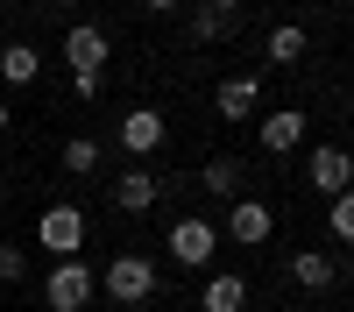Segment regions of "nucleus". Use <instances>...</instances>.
I'll return each mask as SVG.
<instances>
[{
	"label": "nucleus",
	"mask_w": 354,
	"mask_h": 312,
	"mask_svg": "<svg viewBox=\"0 0 354 312\" xmlns=\"http://www.w3.org/2000/svg\"><path fill=\"white\" fill-rule=\"evenodd\" d=\"M93 298H100V277L85 270L78 255H64V263L50 270V284H43V305H50V312H85Z\"/></svg>",
	"instance_id": "1"
},
{
	"label": "nucleus",
	"mask_w": 354,
	"mask_h": 312,
	"mask_svg": "<svg viewBox=\"0 0 354 312\" xmlns=\"http://www.w3.org/2000/svg\"><path fill=\"white\" fill-rule=\"evenodd\" d=\"M100 284H106V298H113V305H142V298L156 291V263H149V255H113Z\"/></svg>",
	"instance_id": "2"
},
{
	"label": "nucleus",
	"mask_w": 354,
	"mask_h": 312,
	"mask_svg": "<svg viewBox=\"0 0 354 312\" xmlns=\"http://www.w3.org/2000/svg\"><path fill=\"white\" fill-rule=\"evenodd\" d=\"M106 50H113V43H106L100 21H71V28H64V64H71V71H93V78H100V71H106Z\"/></svg>",
	"instance_id": "3"
},
{
	"label": "nucleus",
	"mask_w": 354,
	"mask_h": 312,
	"mask_svg": "<svg viewBox=\"0 0 354 312\" xmlns=\"http://www.w3.org/2000/svg\"><path fill=\"white\" fill-rule=\"evenodd\" d=\"M305 178H312V192L340 199V192L354 185V156H347V149H333V142H319V149L305 156Z\"/></svg>",
	"instance_id": "4"
},
{
	"label": "nucleus",
	"mask_w": 354,
	"mask_h": 312,
	"mask_svg": "<svg viewBox=\"0 0 354 312\" xmlns=\"http://www.w3.org/2000/svg\"><path fill=\"white\" fill-rule=\"evenodd\" d=\"M213 248H220L213 220H177V227H170V255H177L185 270H205V263H213Z\"/></svg>",
	"instance_id": "5"
},
{
	"label": "nucleus",
	"mask_w": 354,
	"mask_h": 312,
	"mask_svg": "<svg viewBox=\"0 0 354 312\" xmlns=\"http://www.w3.org/2000/svg\"><path fill=\"white\" fill-rule=\"evenodd\" d=\"M43 248L50 255H78L85 248V213L78 206H50L43 213Z\"/></svg>",
	"instance_id": "6"
},
{
	"label": "nucleus",
	"mask_w": 354,
	"mask_h": 312,
	"mask_svg": "<svg viewBox=\"0 0 354 312\" xmlns=\"http://www.w3.org/2000/svg\"><path fill=\"white\" fill-rule=\"evenodd\" d=\"M270 227H277V213L262 206V199H234V213H227V235L241 241V248H262V241H270Z\"/></svg>",
	"instance_id": "7"
},
{
	"label": "nucleus",
	"mask_w": 354,
	"mask_h": 312,
	"mask_svg": "<svg viewBox=\"0 0 354 312\" xmlns=\"http://www.w3.org/2000/svg\"><path fill=\"white\" fill-rule=\"evenodd\" d=\"M121 149H128V156H156V149H163V113H156V107H135L128 121H121Z\"/></svg>",
	"instance_id": "8"
},
{
	"label": "nucleus",
	"mask_w": 354,
	"mask_h": 312,
	"mask_svg": "<svg viewBox=\"0 0 354 312\" xmlns=\"http://www.w3.org/2000/svg\"><path fill=\"white\" fill-rule=\"evenodd\" d=\"M298 142H305V113L298 107H277L270 121H262V149H270V156H290Z\"/></svg>",
	"instance_id": "9"
},
{
	"label": "nucleus",
	"mask_w": 354,
	"mask_h": 312,
	"mask_svg": "<svg viewBox=\"0 0 354 312\" xmlns=\"http://www.w3.org/2000/svg\"><path fill=\"white\" fill-rule=\"evenodd\" d=\"M156 199H163V185L149 178V170H121V185H113V206L121 213H149Z\"/></svg>",
	"instance_id": "10"
},
{
	"label": "nucleus",
	"mask_w": 354,
	"mask_h": 312,
	"mask_svg": "<svg viewBox=\"0 0 354 312\" xmlns=\"http://www.w3.org/2000/svg\"><path fill=\"white\" fill-rule=\"evenodd\" d=\"M198 305H205V312H241V305H248V284L234 277V270H213V277H205V291H198Z\"/></svg>",
	"instance_id": "11"
},
{
	"label": "nucleus",
	"mask_w": 354,
	"mask_h": 312,
	"mask_svg": "<svg viewBox=\"0 0 354 312\" xmlns=\"http://www.w3.org/2000/svg\"><path fill=\"white\" fill-rule=\"evenodd\" d=\"M213 107H220V121H248L255 113V78H220Z\"/></svg>",
	"instance_id": "12"
},
{
	"label": "nucleus",
	"mask_w": 354,
	"mask_h": 312,
	"mask_svg": "<svg viewBox=\"0 0 354 312\" xmlns=\"http://www.w3.org/2000/svg\"><path fill=\"white\" fill-rule=\"evenodd\" d=\"M290 277H298L305 291H326V284H333V255H319V248H298V255H290Z\"/></svg>",
	"instance_id": "13"
},
{
	"label": "nucleus",
	"mask_w": 354,
	"mask_h": 312,
	"mask_svg": "<svg viewBox=\"0 0 354 312\" xmlns=\"http://www.w3.org/2000/svg\"><path fill=\"white\" fill-rule=\"evenodd\" d=\"M36 71H43V57L28 50V43H8V50H0V78H8V85H36Z\"/></svg>",
	"instance_id": "14"
},
{
	"label": "nucleus",
	"mask_w": 354,
	"mask_h": 312,
	"mask_svg": "<svg viewBox=\"0 0 354 312\" xmlns=\"http://www.w3.org/2000/svg\"><path fill=\"white\" fill-rule=\"evenodd\" d=\"M298 57H305V28L298 21H277L270 28V64H298Z\"/></svg>",
	"instance_id": "15"
},
{
	"label": "nucleus",
	"mask_w": 354,
	"mask_h": 312,
	"mask_svg": "<svg viewBox=\"0 0 354 312\" xmlns=\"http://www.w3.org/2000/svg\"><path fill=\"white\" fill-rule=\"evenodd\" d=\"M205 192L234 199V192H241V163H234V156H213V163H205Z\"/></svg>",
	"instance_id": "16"
},
{
	"label": "nucleus",
	"mask_w": 354,
	"mask_h": 312,
	"mask_svg": "<svg viewBox=\"0 0 354 312\" xmlns=\"http://www.w3.org/2000/svg\"><path fill=\"white\" fill-rule=\"evenodd\" d=\"M64 170H71V178L100 170V142H93V135H71V142H64Z\"/></svg>",
	"instance_id": "17"
},
{
	"label": "nucleus",
	"mask_w": 354,
	"mask_h": 312,
	"mask_svg": "<svg viewBox=\"0 0 354 312\" xmlns=\"http://www.w3.org/2000/svg\"><path fill=\"white\" fill-rule=\"evenodd\" d=\"M326 227H333V241H347V248H354V185L326 206Z\"/></svg>",
	"instance_id": "18"
},
{
	"label": "nucleus",
	"mask_w": 354,
	"mask_h": 312,
	"mask_svg": "<svg viewBox=\"0 0 354 312\" xmlns=\"http://www.w3.org/2000/svg\"><path fill=\"white\" fill-rule=\"evenodd\" d=\"M220 36H234V15H205V8H198V21H192V43H220Z\"/></svg>",
	"instance_id": "19"
},
{
	"label": "nucleus",
	"mask_w": 354,
	"mask_h": 312,
	"mask_svg": "<svg viewBox=\"0 0 354 312\" xmlns=\"http://www.w3.org/2000/svg\"><path fill=\"white\" fill-rule=\"evenodd\" d=\"M28 270V255H21V241H0V284H15Z\"/></svg>",
	"instance_id": "20"
},
{
	"label": "nucleus",
	"mask_w": 354,
	"mask_h": 312,
	"mask_svg": "<svg viewBox=\"0 0 354 312\" xmlns=\"http://www.w3.org/2000/svg\"><path fill=\"white\" fill-rule=\"evenodd\" d=\"M100 85H106V78H93V71H71V100H100Z\"/></svg>",
	"instance_id": "21"
},
{
	"label": "nucleus",
	"mask_w": 354,
	"mask_h": 312,
	"mask_svg": "<svg viewBox=\"0 0 354 312\" xmlns=\"http://www.w3.org/2000/svg\"><path fill=\"white\" fill-rule=\"evenodd\" d=\"M234 8H241V0H205V15H234Z\"/></svg>",
	"instance_id": "22"
},
{
	"label": "nucleus",
	"mask_w": 354,
	"mask_h": 312,
	"mask_svg": "<svg viewBox=\"0 0 354 312\" xmlns=\"http://www.w3.org/2000/svg\"><path fill=\"white\" fill-rule=\"evenodd\" d=\"M149 8H156V15H170V8H177V0H149Z\"/></svg>",
	"instance_id": "23"
},
{
	"label": "nucleus",
	"mask_w": 354,
	"mask_h": 312,
	"mask_svg": "<svg viewBox=\"0 0 354 312\" xmlns=\"http://www.w3.org/2000/svg\"><path fill=\"white\" fill-rule=\"evenodd\" d=\"M0 128H8V107H0Z\"/></svg>",
	"instance_id": "24"
},
{
	"label": "nucleus",
	"mask_w": 354,
	"mask_h": 312,
	"mask_svg": "<svg viewBox=\"0 0 354 312\" xmlns=\"http://www.w3.org/2000/svg\"><path fill=\"white\" fill-rule=\"evenodd\" d=\"M347 107H354V100H347Z\"/></svg>",
	"instance_id": "25"
}]
</instances>
